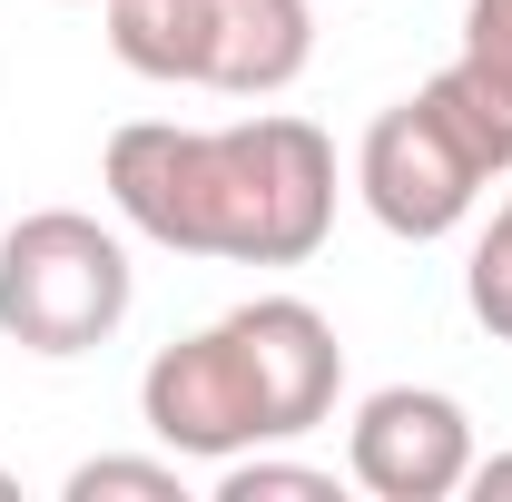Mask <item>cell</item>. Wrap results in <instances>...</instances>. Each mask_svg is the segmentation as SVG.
<instances>
[{
  "instance_id": "2",
  "label": "cell",
  "mask_w": 512,
  "mask_h": 502,
  "mask_svg": "<svg viewBox=\"0 0 512 502\" xmlns=\"http://www.w3.org/2000/svg\"><path fill=\"white\" fill-rule=\"evenodd\" d=\"M345 394V345L306 296H247L217 325L148 355L138 375V424L178 463H237L266 443L316 434Z\"/></svg>"
},
{
  "instance_id": "3",
  "label": "cell",
  "mask_w": 512,
  "mask_h": 502,
  "mask_svg": "<svg viewBox=\"0 0 512 502\" xmlns=\"http://www.w3.org/2000/svg\"><path fill=\"white\" fill-rule=\"evenodd\" d=\"M493 178H512V109L463 60L434 69L414 99H394L355 148V197L375 207L384 237H414V247L453 237Z\"/></svg>"
},
{
  "instance_id": "11",
  "label": "cell",
  "mask_w": 512,
  "mask_h": 502,
  "mask_svg": "<svg viewBox=\"0 0 512 502\" xmlns=\"http://www.w3.org/2000/svg\"><path fill=\"white\" fill-rule=\"evenodd\" d=\"M463 493H483V502H512V453H483V463H473V483H463Z\"/></svg>"
},
{
  "instance_id": "5",
  "label": "cell",
  "mask_w": 512,
  "mask_h": 502,
  "mask_svg": "<svg viewBox=\"0 0 512 502\" xmlns=\"http://www.w3.org/2000/svg\"><path fill=\"white\" fill-rule=\"evenodd\" d=\"M138 306V266H128L119 227L79 217V207H30L10 237H0V335L20 355H89L109 345Z\"/></svg>"
},
{
  "instance_id": "4",
  "label": "cell",
  "mask_w": 512,
  "mask_h": 502,
  "mask_svg": "<svg viewBox=\"0 0 512 502\" xmlns=\"http://www.w3.org/2000/svg\"><path fill=\"white\" fill-rule=\"evenodd\" d=\"M99 10L109 50L168 89L276 99L316 60V0H99Z\"/></svg>"
},
{
  "instance_id": "8",
  "label": "cell",
  "mask_w": 512,
  "mask_h": 502,
  "mask_svg": "<svg viewBox=\"0 0 512 502\" xmlns=\"http://www.w3.org/2000/svg\"><path fill=\"white\" fill-rule=\"evenodd\" d=\"M463 306L483 335H503L512 345V197L493 207V227L473 237V266H463Z\"/></svg>"
},
{
  "instance_id": "9",
  "label": "cell",
  "mask_w": 512,
  "mask_h": 502,
  "mask_svg": "<svg viewBox=\"0 0 512 502\" xmlns=\"http://www.w3.org/2000/svg\"><path fill=\"white\" fill-rule=\"evenodd\" d=\"M99 493H138V502H178V453L138 463V453H99L69 473V502H99Z\"/></svg>"
},
{
  "instance_id": "7",
  "label": "cell",
  "mask_w": 512,
  "mask_h": 502,
  "mask_svg": "<svg viewBox=\"0 0 512 502\" xmlns=\"http://www.w3.org/2000/svg\"><path fill=\"white\" fill-rule=\"evenodd\" d=\"M217 502H335V473H325V463H286V453L266 443V453L217 463Z\"/></svg>"
},
{
  "instance_id": "10",
  "label": "cell",
  "mask_w": 512,
  "mask_h": 502,
  "mask_svg": "<svg viewBox=\"0 0 512 502\" xmlns=\"http://www.w3.org/2000/svg\"><path fill=\"white\" fill-rule=\"evenodd\" d=\"M463 69L512 109V0H463Z\"/></svg>"
},
{
  "instance_id": "1",
  "label": "cell",
  "mask_w": 512,
  "mask_h": 502,
  "mask_svg": "<svg viewBox=\"0 0 512 502\" xmlns=\"http://www.w3.org/2000/svg\"><path fill=\"white\" fill-rule=\"evenodd\" d=\"M99 178L138 237L217 266H306L335 227V138L296 109H256L227 128L128 119Z\"/></svg>"
},
{
  "instance_id": "12",
  "label": "cell",
  "mask_w": 512,
  "mask_h": 502,
  "mask_svg": "<svg viewBox=\"0 0 512 502\" xmlns=\"http://www.w3.org/2000/svg\"><path fill=\"white\" fill-rule=\"evenodd\" d=\"M0 493H20V483H10V473H0Z\"/></svg>"
},
{
  "instance_id": "6",
  "label": "cell",
  "mask_w": 512,
  "mask_h": 502,
  "mask_svg": "<svg viewBox=\"0 0 512 502\" xmlns=\"http://www.w3.org/2000/svg\"><path fill=\"white\" fill-rule=\"evenodd\" d=\"M483 443H473V414L444 384H384L355 404V434H345V473L375 502H453L473 483Z\"/></svg>"
}]
</instances>
